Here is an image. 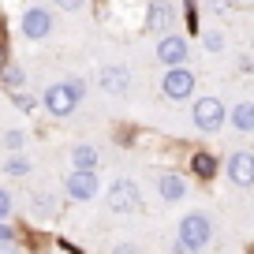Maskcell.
<instances>
[{
  "instance_id": "1",
  "label": "cell",
  "mask_w": 254,
  "mask_h": 254,
  "mask_svg": "<svg viewBox=\"0 0 254 254\" xmlns=\"http://www.w3.org/2000/svg\"><path fill=\"white\" fill-rule=\"evenodd\" d=\"M79 97H82V82L79 79H75V82H53V86L45 90V112L56 116V120L71 116Z\"/></svg>"
},
{
  "instance_id": "2",
  "label": "cell",
  "mask_w": 254,
  "mask_h": 254,
  "mask_svg": "<svg viewBox=\"0 0 254 254\" xmlns=\"http://www.w3.org/2000/svg\"><path fill=\"white\" fill-rule=\"evenodd\" d=\"M180 243L187 247L190 254L202 251V247L209 243V217L206 213H187L180 221Z\"/></svg>"
},
{
  "instance_id": "3",
  "label": "cell",
  "mask_w": 254,
  "mask_h": 254,
  "mask_svg": "<svg viewBox=\"0 0 254 254\" xmlns=\"http://www.w3.org/2000/svg\"><path fill=\"white\" fill-rule=\"evenodd\" d=\"M105 202H109L112 213H135L138 209V187L131 180H116L105 190Z\"/></svg>"
},
{
  "instance_id": "4",
  "label": "cell",
  "mask_w": 254,
  "mask_h": 254,
  "mask_svg": "<svg viewBox=\"0 0 254 254\" xmlns=\"http://www.w3.org/2000/svg\"><path fill=\"white\" fill-rule=\"evenodd\" d=\"M161 90H165V97H172V101H183V97H190V94H194V71H187L183 64L168 67L165 79H161Z\"/></svg>"
},
{
  "instance_id": "5",
  "label": "cell",
  "mask_w": 254,
  "mask_h": 254,
  "mask_svg": "<svg viewBox=\"0 0 254 254\" xmlns=\"http://www.w3.org/2000/svg\"><path fill=\"white\" fill-rule=\"evenodd\" d=\"M221 124H224V105L217 101V97H198V101H194V127L217 131Z\"/></svg>"
},
{
  "instance_id": "6",
  "label": "cell",
  "mask_w": 254,
  "mask_h": 254,
  "mask_svg": "<svg viewBox=\"0 0 254 254\" xmlns=\"http://www.w3.org/2000/svg\"><path fill=\"white\" fill-rule=\"evenodd\" d=\"M187 38H180V34H161V41H157V60L165 64V67H176V64H183L187 60Z\"/></svg>"
},
{
  "instance_id": "7",
  "label": "cell",
  "mask_w": 254,
  "mask_h": 254,
  "mask_svg": "<svg viewBox=\"0 0 254 254\" xmlns=\"http://www.w3.org/2000/svg\"><path fill=\"white\" fill-rule=\"evenodd\" d=\"M67 194H71L75 202L97 198V176H94V172H82V168H75V172L67 176Z\"/></svg>"
},
{
  "instance_id": "8",
  "label": "cell",
  "mask_w": 254,
  "mask_h": 254,
  "mask_svg": "<svg viewBox=\"0 0 254 254\" xmlns=\"http://www.w3.org/2000/svg\"><path fill=\"white\" fill-rule=\"evenodd\" d=\"M23 34L30 41H41V38H49L53 34V15H49L45 8H30L23 15Z\"/></svg>"
},
{
  "instance_id": "9",
  "label": "cell",
  "mask_w": 254,
  "mask_h": 254,
  "mask_svg": "<svg viewBox=\"0 0 254 254\" xmlns=\"http://www.w3.org/2000/svg\"><path fill=\"white\" fill-rule=\"evenodd\" d=\"M172 23H176V8L168 4V0H153L150 8H146V30L165 34Z\"/></svg>"
},
{
  "instance_id": "10",
  "label": "cell",
  "mask_w": 254,
  "mask_h": 254,
  "mask_svg": "<svg viewBox=\"0 0 254 254\" xmlns=\"http://www.w3.org/2000/svg\"><path fill=\"white\" fill-rule=\"evenodd\" d=\"M97 82H101L105 94H127V86H131V71L120 67V64H109V67H101Z\"/></svg>"
},
{
  "instance_id": "11",
  "label": "cell",
  "mask_w": 254,
  "mask_h": 254,
  "mask_svg": "<svg viewBox=\"0 0 254 254\" xmlns=\"http://www.w3.org/2000/svg\"><path fill=\"white\" fill-rule=\"evenodd\" d=\"M228 180L236 183V187H251V183H254V157H251V153H232Z\"/></svg>"
},
{
  "instance_id": "12",
  "label": "cell",
  "mask_w": 254,
  "mask_h": 254,
  "mask_svg": "<svg viewBox=\"0 0 254 254\" xmlns=\"http://www.w3.org/2000/svg\"><path fill=\"white\" fill-rule=\"evenodd\" d=\"M157 190H161V198H165V202H180L187 187H183V180H180V176H172V172H168V176H161Z\"/></svg>"
},
{
  "instance_id": "13",
  "label": "cell",
  "mask_w": 254,
  "mask_h": 254,
  "mask_svg": "<svg viewBox=\"0 0 254 254\" xmlns=\"http://www.w3.org/2000/svg\"><path fill=\"white\" fill-rule=\"evenodd\" d=\"M71 165L82 168V172H94V168H97V150H94V146H75V150H71Z\"/></svg>"
},
{
  "instance_id": "14",
  "label": "cell",
  "mask_w": 254,
  "mask_h": 254,
  "mask_svg": "<svg viewBox=\"0 0 254 254\" xmlns=\"http://www.w3.org/2000/svg\"><path fill=\"white\" fill-rule=\"evenodd\" d=\"M232 124H236L243 135H247V131H254V105L251 101H239L236 109H232Z\"/></svg>"
},
{
  "instance_id": "15",
  "label": "cell",
  "mask_w": 254,
  "mask_h": 254,
  "mask_svg": "<svg viewBox=\"0 0 254 254\" xmlns=\"http://www.w3.org/2000/svg\"><path fill=\"white\" fill-rule=\"evenodd\" d=\"M0 82H4L8 90H19V86L26 82V75H23V67H19V64H11V67H4V71H0Z\"/></svg>"
},
{
  "instance_id": "16",
  "label": "cell",
  "mask_w": 254,
  "mask_h": 254,
  "mask_svg": "<svg viewBox=\"0 0 254 254\" xmlns=\"http://www.w3.org/2000/svg\"><path fill=\"white\" fill-rule=\"evenodd\" d=\"M194 172H198V176H213L217 172V161L209 157V153H194Z\"/></svg>"
},
{
  "instance_id": "17",
  "label": "cell",
  "mask_w": 254,
  "mask_h": 254,
  "mask_svg": "<svg viewBox=\"0 0 254 254\" xmlns=\"http://www.w3.org/2000/svg\"><path fill=\"white\" fill-rule=\"evenodd\" d=\"M34 213H45V217H53V213H56V202H53V194H34Z\"/></svg>"
},
{
  "instance_id": "18",
  "label": "cell",
  "mask_w": 254,
  "mask_h": 254,
  "mask_svg": "<svg viewBox=\"0 0 254 254\" xmlns=\"http://www.w3.org/2000/svg\"><path fill=\"white\" fill-rule=\"evenodd\" d=\"M4 172H8V176H26V172H30V161L15 153V157H11L8 165H4Z\"/></svg>"
},
{
  "instance_id": "19",
  "label": "cell",
  "mask_w": 254,
  "mask_h": 254,
  "mask_svg": "<svg viewBox=\"0 0 254 254\" xmlns=\"http://www.w3.org/2000/svg\"><path fill=\"white\" fill-rule=\"evenodd\" d=\"M23 142H26V135H23V131H8V135H4V146H8L11 153H19V150H23Z\"/></svg>"
},
{
  "instance_id": "20",
  "label": "cell",
  "mask_w": 254,
  "mask_h": 254,
  "mask_svg": "<svg viewBox=\"0 0 254 254\" xmlns=\"http://www.w3.org/2000/svg\"><path fill=\"white\" fill-rule=\"evenodd\" d=\"M206 49H209V53H221V49H224V38H221V34H206Z\"/></svg>"
},
{
  "instance_id": "21",
  "label": "cell",
  "mask_w": 254,
  "mask_h": 254,
  "mask_svg": "<svg viewBox=\"0 0 254 254\" xmlns=\"http://www.w3.org/2000/svg\"><path fill=\"white\" fill-rule=\"evenodd\" d=\"M0 254H19V247H15V239L8 236V232H4V236H0Z\"/></svg>"
},
{
  "instance_id": "22",
  "label": "cell",
  "mask_w": 254,
  "mask_h": 254,
  "mask_svg": "<svg viewBox=\"0 0 254 254\" xmlns=\"http://www.w3.org/2000/svg\"><path fill=\"white\" fill-rule=\"evenodd\" d=\"M8 213H11V194H8V190H0V221H4Z\"/></svg>"
},
{
  "instance_id": "23",
  "label": "cell",
  "mask_w": 254,
  "mask_h": 254,
  "mask_svg": "<svg viewBox=\"0 0 254 254\" xmlns=\"http://www.w3.org/2000/svg\"><path fill=\"white\" fill-rule=\"evenodd\" d=\"M56 4H60V8H64V11H79V8H82V4H86V0H56Z\"/></svg>"
},
{
  "instance_id": "24",
  "label": "cell",
  "mask_w": 254,
  "mask_h": 254,
  "mask_svg": "<svg viewBox=\"0 0 254 254\" xmlns=\"http://www.w3.org/2000/svg\"><path fill=\"white\" fill-rule=\"evenodd\" d=\"M15 105H19L23 112H34V97H26V94H19V97H15Z\"/></svg>"
},
{
  "instance_id": "25",
  "label": "cell",
  "mask_w": 254,
  "mask_h": 254,
  "mask_svg": "<svg viewBox=\"0 0 254 254\" xmlns=\"http://www.w3.org/2000/svg\"><path fill=\"white\" fill-rule=\"evenodd\" d=\"M112 254H142V251H138V247H131V243H120Z\"/></svg>"
},
{
  "instance_id": "26",
  "label": "cell",
  "mask_w": 254,
  "mask_h": 254,
  "mask_svg": "<svg viewBox=\"0 0 254 254\" xmlns=\"http://www.w3.org/2000/svg\"><path fill=\"white\" fill-rule=\"evenodd\" d=\"M209 8H213V11H224V8H232V0H209Z\"/></svg>"
},
{
  "instance_id": "27",
  "label": "cell",
  "mask_w": 254,
  "mask_h": 254,
  "mask_svg": "<svg viewBox=\"0 0 254 254\" xmlns=\"http://www.w3.org/2000/svg\"><path fill=\"white\" fill-rule=\"evenodd\" d=\"M172 254H190V251H187L183 243H176V247H172Z\"/></svg>"
}]
</instances>
